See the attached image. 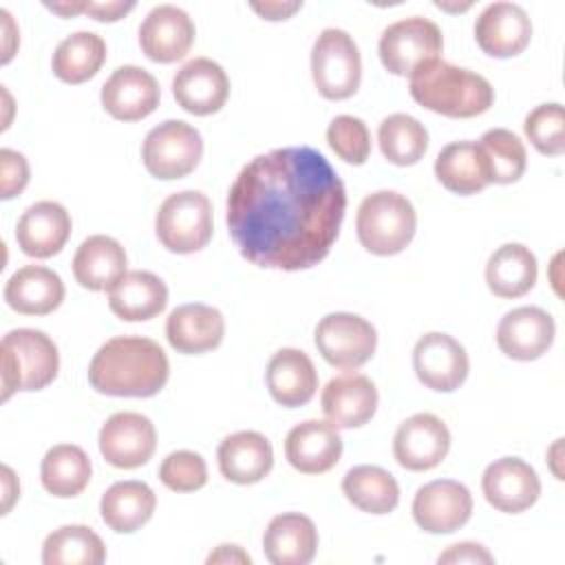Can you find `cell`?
Here are the masks:
<instances>
[{
  "label": "cell",
  "mask_w": 565,
  "mask_h": 565,
  "mask_svg": "<svg viewBox=\"0 0 565 565\" xmlns=\"http://www.w3.org/2000/svg\"><path fill=\"white\" fill-rule=\"evenodd\" d=\"M347 190L309 146L276 148L245 163L227 192V230L241 256L267 269L318 265L333 247Z\"/></svg>",
  "instance_id": "cell-1"
},
{
  "label": "cell",
  "mask_w": 565,
  "mask_h": 565,
  "mask_svg": "<svg viewBox=\"0 0 565 565\" xmlns=\"http://www.w3.org/2000/svg\"><path fill=\"white\" fill-rule=\"evenodd\" d=\"M170 375L166 351L143 335L106 340L88 364V382L102 395L152 397Z\"/></svg>",
  "instance_id": "cell-2"
},
{
  "label": "cell",
  "mask_w": 565,
  "mask_h": 565,
  "mask_svg": "<svg viewBox=\"0 0 565 565\" xmlns=\"http://www.w3.org/2000/svg\"><path fill=\"white\" fill-rule=\"evenodd\" d=\"M408 90L419 106L452 119L477 117L494 102V88L483 75L441 57L413 71Z\"/></svg>",
  "instance_id": "cell-3"
},
{
  "label": "cell",
  "mask_w": 565,
  "mask_h": 565,
  "mask_svg": "<svg viewBox=\"0 0 565 565\" xmlns=\"http://www.w3.org/2000/svg\"><path fill=\"white\" fill-rule=\"evenodd\" d=\"M2 402L15 391H40L49 386L60 369L55 342L38 329H13L0 342Z\"/></svg>",
  "instance_id": "cell-4"
},
{
  "label": "cell",
  "mask_w": 565,
  "mask_h": 565,
  "mask_svg": "<svg viewBox=\"0 0 565 565\" xmlns=\"http://www.w3.org/2000/svg\"><path fill=\"white\" fill-rule=\"evenodd\" d=\"M417 214L413 203L393 190H377L358 207L355 230L362 247L375 256H393L415 236Z\"/></svg>",
  "instance_id": "cell-5"
},
{
  "label": "cell",
  "mask_w": 565,
  "mask_h": 565,
  "mask_svg": "<svg viewBox=\"0 0 565 565\" xmlns=\"http://www.w3.org/2000/svg\"><path fill=\"white\" fill-rule=\"evenodd\" d=\"M154 232L159 243L174 254L203 249L214 232L212 203L203 192L183 190L170 194L157 212Z\"/></svg>",
  "instance_id": "cell-6"
},
{
  "label": "cell",
  "mask_w": 565,
  "mask_h": 565,
  "mask_svg": "<svg viewBox=\"0 0 565 565\" xmlns=\"http://www.w3.org/2000/svg\"><path fill=\"white\" fill-rule=\"evenodd\" d=\"M311 77L327 99L355 95L362 79V57L355 40L342 29H324L311 49Z\"/></svg>",
  "instance_id": "cell-7"
},
{
  "label": "cell",
  "mask_w": 565,
  "mask_h": 565,
  "mask_svg": "<svg viewBox=\"0 0 565 565\" xmlns=\"http://www.w3.org/2000/svg\"><path fill=\"white\" fill-rule=\"evenodd\" d=\"M444 49L439 26L422 15H411L388 24L377 44L382 66L399 77H411L422 64L437 60Z\"/></svg>",
  "instance_id": "cell-8"
},
{
  "label": "cell",
  "mask_w": 565,
  "mask_h": 565,
  "mask_svg": "<svg viewBox=\"0 0 565 565\" xmlns=\"http://www.w3.org/2000/svg\"><path fill=\"white\" fill-rule=\"evenodd\" d=\"M201 157V132L181 119H168L154 126L141 146L146 170L163 181L188 177L199 166Z\"/></svg>",
  "instance_id": "cell-9"
},
{
  "label": "cell",
  "mask_w": 565,
  "mask_h": 565,
  "mask_svg": "<svg viewBox=\"0 0 565 565\" xmlns=\"http://www.w3.org/2000/svg\"><path fill=\"white\" fill-rule=\"evenodd\" d=\"M320 355L335 369L353 371L366 364L377 347L375 327L358 313H327L313 333Z\"/></svg>",
  "instance_id": "cell-10"
},
{
  "label": "cell",
  "mask_w": 565,
  "mask_h": 565,
  "mask_svg": "<svg viewBox=\"0 0 565 565\" xmlns=\"http://www.w3.org/2000/svg\"><path fill=\"white\" fill-rule=\"evenodd\" d=\"M154 424L141 413H115L99 430V452L115 468H139L154 455Z\"/></svg>",
  "instance_id": "cell-11"
},
{
  "label": "cell",
  "mask_w": 565,
  "mask_h": 565,
  "mask_svg": "<svg viewBox=\"0 0 565 565\" xmlns=\"http://www.w3.org/2000/svg\"><path fill=\"white\" fill-rule=\"evenodd\" d=\"M413 369L424 386L450 393L466 382L470 362L466 349L452 335L430 331L415 342Z\"/></svg>",
  "instance_id": "cell-12"
},
{
  "label": "cell",
  "mask_w": 565,
  "mask_h": 565,
  "mask_svg": "<svg viewBox=\"0 0 565 565\" xmlns=\"http://www.w3.org/2000/svg\"><path fill=\"white\" fill-rule=\"evenodd\" d=\"M450 450V430L433 413H415L399 424L393 437V455L406 470L422 472L439 466Z\"/></svg>",
  "instance_id": "cell-13"
},
{
  "label": "cell",
  "mask_w": 565,
  "mask_h": 565,
  "mask_svg": "<svg viewBox=\"0 0 565 565\" xmlns=\"http://www.w3.org/2000/svg\"><path fill=\"white\" fill-rule=\"evenodd\" d=\"M472 514L470 490L452 479L422 486L413 499V519L428 534H450L468 523Z\"/></svg>",
  "instance_id": "cell-14"
},
{
  "label": "cell",
  "mask_w": 565,
  "mask_h": 565,
  "mask_svg": "<svg viewBox=\"0 0 565 565\" xmlns=\"http://www.w3.org/2000/svg\"><path fill=\"white\" fill-rule=\"evenodd\" d=\"M177 104L196 117L218 113L230 95V79L223 66L210 57L185 62L172 77Z\"/></svg>",
  "instance_id": "cell-15"
},
{
  "label": "cell",
  "mask_w": 565,
  "mask_h": 565,
  "mask_svg": "<svg viewBox=\"0 0 565 565\" xmlns=\"http://www.w3.org/2000/svg\"><path fill=\"white\" fill-rule=\"evenodd\" d=\"M486 501L508 514H519L532 508L541 494L536 470L519 457H501L492 461L481 477Z\"/></svg>",
  "instance_id": "cell-16"
},
{
  "label": "cell",
  "mask_w": 565,
  "mask_h": 565,
  "mask_svg": "<svg viewBox=\"0 0 565 565\" xmlns=\"http://www.w3.org/2000/svg\"><path fill=\"white\" fill-rule=\"evenodd\" d=\"M196 29L192 18L174 4H157L139 26V46L148 60L172 64L192 49Z\"/></svg>",
  "instance_id": "cell-17"
},
{
  "label": "cell",
  "mask_w": 565,
  "mask_h": 565,
  "mask_svg": "<svg viewBox=\"0 0 565 565\" xmlns=\"http://www.w3.org/2000/svg\"><path fill=\"white\" fill-rule=\"evenodd\" d=\"M159 82L146 68L126 64L113 71L102 86L104 110L119 121H139L159 106Z\"/></svg>",
  "instance_id": "cell-18"
},
{
  "label": "cell",
  "mask_w": 565,
  "mask_h": 565,
  "mask_svg": "<svg viewBox=\"0 0 565 565\" xmlns=\"http://www.w3.org/2000/svg\"><path fill=\"white\" fill-rule=\"evenodd\" d=\"M532 38V20L516 2H492L475 22V40L492 57L519 55Z\"/></svg>",
  "instance_id": "cell-19"
},
{
  "label": "cell",
  "mask_w": 565,
  "mask_h": 565,
  "mask_svg": "<svg viewBox=\"0 0 565 565\" xmlns=\"http://www.w3.org/2000/svg\"><path fill=\"white\" fill-rule=\"evenodd\" d=\"M322 413L335 428H360L377 408V388L371 377L347 371L327 382L320 395Z\"/></svg>",
  "instance_id": "cell-20"
},
{
  "label": "cell",
  "mask_w": 565,
  "mask_h": 565,
  "mask_svg": "<svg viewBox=\"0 0 565 565\" xmlns=\"http://www.w3.org/2000/svg\"><path fill=\"white\" fill-rule=\"evenodd\" d=\"M554 318L541 307H516L508 311L497 327L499 349L521 362L541 358L554 342Z\"/></svg>",
  "instance_id": "cell-21"
},
{
  "label": "cell",
  "mask_w": 565,
  "mask_h": 565,
  "mask_svg": "<svg viewBox=\"0 0 565 565\" xmlns=\"http://www.w3.org/2000/svg\"><path fill=\"white\" fill-rule=\"evenodd\" d=\"M285 457L298 472H329L342 457V437L331 422L307 419L287 433Z\"/></svg>",
  "instance_id": "cell-22"
},
{
  "label": "cell",
  "mask_w": 565,
  "mask_h": 565,
  "mask_svg": "<svg viewBox=\"0 0 565 565\" xmlns=\"http://www.w3.org/2000/svg\"><path fill=\"white\" fill-rule=\"evenodd\" d=\"M71 236V214L55 201L29 205L15 225L18 247L31 258H51Z\"/></svg>",
  "instance_id": "cell-23"
},
{
  "label": "cell",
  "mask_w": 565,
  "mask_h": 565,
  "mask_svg": "<svg viewBox=\"0 0 565 565\" xmlns=\"http://www.w3.org/2000/svg\"><path fill=\"white\" fill-rule=\"evenodd\" d=\"M225 335L223 313L214 307L190 302L170 311L166 320V338L170 347L185 355L216 349Z\"/></svg>",
  "instance_id": "cell-24"
},
{
  "label": "cell",
  "mask_w": 565,
  "mask_h": 565,
  "mask_svg": "<svg viewBox=\"0 0 565 565\" xmlns=\"http://www.w3.org/2000/svg\"><path fill=\"white\" fill-rule=\"evenodd\" d=\"M221 475L238 486H252L265 479L274 466V450L265 435L238 430L225 437L216 450Z\"/></svg>",
  "instance_id": "cell-25"
},
{
  "label": "cell",
  "mask_w": 565,
  "mask_h": 565,
  "mask_svg": "<svg viewBox=\"0 0 565 565\" xmlns=\"http://www.w3.org/2000/svg\"><path fill=\"white\" fill-rule=\"evenodd\" d=\"M274 402L287 408L305 406L318 391V373L311 358L300 349H280L271 355L265 371Z\"/></svg>",
  "instance_id": "cell-26"
},
{
  "label": "cell",
  "mask_w": 565,
  "mask_h": 565,
  "mask_svg": "<svg viewBox=\"0 0 565 565\" xmlns=\"http://www.w3.org/2000/svg\"><path fill=\"white\" fill-rule=\"evenodd\" d=\"M168 305V287L166 282L143 269L126 271L110 289H108V307L110 311L126 322H143L159 316Z\"/></svg>",
  "instance_id": "cell-27"
},
{
  "label": "cell",
  "mask_w": 565,
  "mask_h": 565,
  "mask_svg": "<svg viewBox=\"0 0 565 565\" xmlns=\"http://www.w3.org/2000/svg\"><path fill=\"white\" fill-rule=\"evenodd\" d=\"M263 550L274 565H307L318 550V530L313 521L300 512H285L269 521Z\"/></svg>",
  "instance_id": "cell-28"
},
{
  "label": "cell",
  "mask_w": 565,
  "mask_h": 565,
  "mask_svg": "<svg viewBox=\"0 0 565 565\" xmlns=\"http://www.w3.org/2000/svg\"><path fill=\"white\" fill-rule=\"evenodd\" d=\"M7 305L24 316H46L64 300L62 278L42 265L20 267L4 285Z\"/></svg>",
  "instance_id": "cell-29"
},
{
  "label": "cell",
  "mask_w": 565,
  "mask_h": 565,
  "mask_svg": "<svg viewBox=\"0 0 565 565\" xmlns=\"http://www.w3.org/2000/svg\"><path fill=\"white\" fill-rule=\"evenodd\" d=\"M126 249L113 236H88L73 256L75 280L90 291H108L126 274Z\"/></svg>",
  "instance_id": "cell-30"
},
{
  "label": "cell",
  "mask_w": 565,
  "mask_h": 565,
  "mask_svg": "<svg viewBox=\"0 0 565 565\" xmlns=\"http://www.w3.org/2000/svg\"><path fill=\"white\" fill-rule=\"evenodd\" d=\"M157 508V497L152 488L143 481H117L113 483L99 501V512L104 523L119 532L130 534L146 525Z\"/></svg>",
  "instance_id": "cell-31"
},
{
  "label": "cell",
  "mask_w": 565,
  "mask_h": 565,
  "mask_svg": "<svg viewBox=\"0 0 565 565\" xmlns=\"http://www.w3.org/2000/svg\"><path fill=\"white\" fill-rule=\"evenodd\" d=\"M437 181L455 194H477L490 183L486 157L477 141H452L435 159Z\"/></svg>",
  "instance_id": "cell-32"
},
{
  "label": "cell",
  "mask_w": 565,
  "mask_h": 565,
  "mask_svg": "<svg viewBox=\"0 0 565 565\" xmlns=\"http://www.w3.org/2000/svg\"><path fill=\"white\" fill-rule=\"evenodd\" d=\"M536 256L521 243L497 247L486 263L488 289L499 298H521L536 282Z\"/></svg>",
  "instance_id": "cell-33"
},
{
  "label": "cell",
  "mask_w": 565,
  "mask_h": 565,
  "mask_svg": "<svg viewBox=\"0 0 565 565\" xmlns=\"http://www.w3.org/2000/svg\"><path fill=\"white\" fill-rule=\"evenodd\" d=\"M90 459L88 455L75 444H57L46 450L40 479L49 494L60 499L77 497L90 481Z\"/></svg>",
  "instance_id": "cell-34"
},
{
  "label": "cell",
  "mask_w": 565,
  "mask_h": 565,
  "mask_svg": "<svg viewBox=\"0 0 565 565\" xmlns=\"http://www.w3.org/2000/svg\"><path fill=\"white\" fill-rule=\"evenodd\" d=\"M104 62H106L104 38L93 31H75L55 46L51 66L57 79L66 84H82L95 77Z\"/></svg>",
  "instance_id": "cell-35"
},
{
  "label": "cell",
  "mask_w": 565,
  "mask_h": 565,
  "mask_svg": "<svg viewBox=\"0 0 565 565\" xmlns=\"http://www.w3.org/2000/svg\"><path fill=\"white\" fill-rule=\"evenodd\" d=\"M344 497L369 514H388L399 503V486L395 477L380 466H355L342 479Z\"/></svg>",
  "instance_id": "cell-36"
},
{
  "label": "cell",
  "mask_w": 565,
  "mask_h": 565,
  "mask_svg": "<svg viewBox=\"0 0 565 565\" xmlns=\"http://www.w3.org/2000/svg\"><path fill=\"white\" fill-rule=\"evenodd\" d=\"M104 561L106 545L86 525H62L42 545L44 565H102Z\"/></svg>",
  "instance_id": "cell-37"
},
{
  "label": "cell",
  "mask_w": 565,
  "mask_h": 565,
  "mask_svg": "<svg viewBox=\"0 0 565 565\" xmlns=\"http://www.w3.org/2000/svg\"><path fill=\"white\" fill-rule=\"evenodd\" d=\"M377 143L386 161L395 166H413L428 150V130L419 119L406 113H393L382 119Z\"/></svg>",
  "instance_id": "cell-38"
},
{
  "label": "cell",
  "mask_w": 565,
  "mask_h": 565,
  "mask_svg": "<svg viewBox=\"0 0 565 565\" xmlns=\"http://www.w3.org/2000/svg\"><path fill=\"white\" fill-rule=\"evenodd\" d=\"M481 148L488 172H490V183H514L523 177L525 166H527V154L523 141L508 128H490L481 135L477 141Z\"/></svg>",
  "instance_id": "cell-39"
},
{
  "label": "cell",
  "mask_w": 565,
  "mask_h": 565,
  "mask_svg": "<svg viewBox=\"0 0 565 565\" xmlns=\"http://www.w3.org/2000/svg\"><path fill=\"white\" fill-rule=\"evenodd\" d=\"M525 137L547 157H558L565 150V110L558 102L541 104L525 117Z\"/></svg>",
  "instance_id": "cell-40"
},
{
  "label": "cell",
  "mask_w": 565,
  "mask_h": 565,
  "mask_svg": "<svg viewBox=\"0 0 565 565\" xmlns=\"http://www.w3.org/2000/svg\"><path fill=\"white\" fill-rule=\"evenodd\" d=\"M327 141L342 161L353 166H362L371 154L369 128L353 115H338L327 128Z\"/></svg>",
  "instance_id": "cell-41"
},
{
  "label": "cell",
  "mask_w": 565,
  "mask_h": 565,
  "mask_svg": "<svg viewBox=\"0 0 565 565\" xmlns=\"http://www.w3.org/2000/svg\"><path fill=\"white\" fill-rule=\"evenodd\" d=\"M159 479L174 492H194L207 483V466L199 452L174 450L159 466Z\"/></svg>",
  "instance_id": "cell-42"
},
{
  "label": "cell",
  "mask_w": 565,
  "mask_h": 565,
  "mask_svg": "<svg viewBox=\"0 0 565 565\" xmlns=\"http://www.w3.org/2000/svg\"><path fill=\"white\" fill-rule=\"evenodd\" d=\"M0 199H13L29 183V163L22 152L11 148L0 150Z\"/></svg>",
  "instance_id": "cell-43"
},
{
  "label": "cell",
  "mask_w": 565,
  "mask_h": 565,
  "mask_svg": "<svg viewBox=\"0 0 565 565\" xmlns=\"http://www.w3.org/2000/svg\"><path fill=\"white\" fill-rule=\"evenodd\" d=\"M437 563L441 565H457V563H494V556L479 543L472 541H463V543H455L450 545L444 554H439Z\"/></svg>",
  "instance_id": "cell-44"
},
{
  "label": "cell",
  "mask_w": 565,
  "mask_h": 565,
  "mask_svg": "<svg viewBox=\"0 0 565 565\" xmlns=\"http://www.w3.org/2000/svg\"><path fill=\"white\" fill-rule=\"evenodd\" d=\"M132 9H135V2H86L84 13H88L99 22H115Z\"/></svg>",
  "instance_id": "cell-45"
},
{
  "label": "cell",
  "mask_w": 565,
  "mask_h": 565,
  "mask_svg": "<svg viewBox=\"0 0 565 565\" xmlns=\"http://www.w3.org/2000/svg\"><path fill=\"white\" fill-rule=\"evenodd\" d=\"M300 7L302 2H252V9L265 20H287Z\"/></svg>",
  "instance_id": "cell-46"
},
{
  "label": "cell",
  "mask_w": 565,
  "mask_h": 565,
  "mask_svg": "<svg viewBox=\"0 0 565 565\" xmlns=\"http://www.w3.org/2000/svg\"><path fill=\"white\" fill-rule=\"evenodd\" d=\"M207 563H243V565H249L252 558L247 552H243V547L238 545H218L216 552H212L207 556Z\"/></svg>",
  "instance_id": "cell-47"
},
{
  "label": "cell",
  "mask_w": 565,
  "mask_h": 565,
  "mask_svg": "<svg viewBox=\"0 0 565 565\" xmlns=\"http://www.w3.org/2000/svg\"><path fill=\"white\" fill-rule=\"evenodd\" d=\"M2 483H4V503H2V514H7L13 505V501L20 497V486L11 472L9 466H2Z\"/></svg>",
  "instance_id": "cell-48"
},
{
  "label": "cell",
  "mask_w": 565,
  "mask_h": 565,
  "mask_svg": "<svg viewBox=\"0 0 565 565\" xmlns=\"http://www.w3.org/2000/svg\"><path fill=\"white\" fill-rule=\"evenodd\" d=\"M0 18H2V22H4V40H7V44H4V55H2V62H7V57H9V49H11L9 40L13 38V40L18 42V31H15V26H13V20H11V15H9V11H7V9H0Z\"/></svg>",
  "instance_id": "cell-49"
},
{
  "label": "cell",
  "mask_w": 565,
  "mask_h": 565,
  "mask_svg": "<svg viewBox=\"0 0 565 565\" xmlns=\"http://www.w3.org/2000/svg\"><path fill=\"white\" fill-rule=\"evenodd\" d=\"M51 11L60 13V15H73V13H84L86 2H77V4H46Z\"/></svg>",
  "instance_id": "cell-50"
}]
</instances>
